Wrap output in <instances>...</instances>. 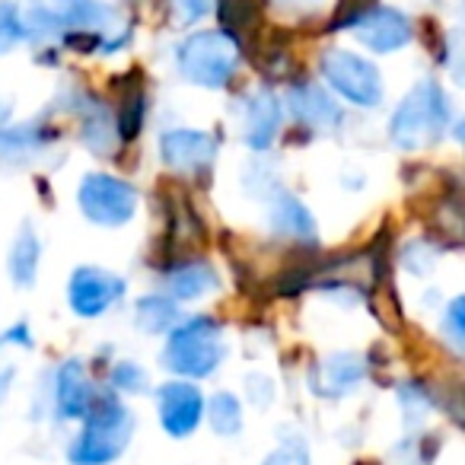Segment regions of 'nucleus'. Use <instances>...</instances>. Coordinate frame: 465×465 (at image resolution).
Listing matches in <instances>:
<instances>
[{
  "label": "nucleus",
  "mask_w": 465,
  "mask_h": 465,
  "mask_svg": "<svg viewBox=\"0 0 465 465\" xmlns=\"http://www.w3.org/2000/svg\"><path fill=\"white\" fill-rule=\"evenodd\" d=\"M134 430L131 411L115 395H96L90 411L84 414V430L71 446L74 465H109L124 452Z\"/></svg>",
  "instance_id": "obj_1"
},
{
  "label": "nucleus",
  "mask_w": 465,
  "mask_h": 465,
  "mask_svg": "<svg viewBox=\"0 0 465 465\" xmlns=\"http://www.w3.org/2000/svg\"><path fill=\"white\" fill-rule=\"evenodd\" d=\"M450 124V103L433 80H420L395 109L389 137L401 150H424L443 137Z\"/></svg>",
  "instance_id": "obj_2"
},
{
  "label": "nucleus",
  "mask_w": 465,
  "mask_h": 465,
  "mask_svg": "<svg viewBox=\"0 0 465 465\" xmlns=\"http://www.w3.org/2000/svg\"><path fill=\"white\" fill-rule=\"evenodd\" d=\"M226 354L223 325L211 316H194L175 325L163 351V367L188 380H204L220 367Z\"/></svg>",
  "instance_id": "obj_3"
},
{
  "label": "nucleus",
  "mask_w": 465,
  "mask_h": 465,
  "mask_svg": "<svg viewBox=\"0 0 465 465\" xmlns=\"http://www.w3.org/2000/svg\"><path fill=\"white\" fill-rule=\"evenodd\" d=\"M175 64L188 84L220 90L240 67V42L226 33H194L175 48Z\"/></svg>",
  "instance_id": "obj_4"
},
{
  "label": "nucleus",
  "mask_w": 465,
  "mask_h": 465,
  "mask_svg": "<svg viewBox=\"0 0 465 465\" xmlns=\"http://www.w3.org/2000/svg\"><path fill=\"white\" fill-rule=\"evenodd\" d=\"M77 204L86 220L99 226H122L134 217L137 211V192L124 179L109 173H90L84 175L77 188Z\"/></svg>",
  "instance_id": "obj_5"
},
{
  "label": "nucleus",
  "mask_w": 465,
  "mask_h": 465,
  "mask_svg": "<svg viewBox=\"0 0 465 465\" xmlns=\"http://www.w3.org/2000/svg\"><path fill=\"white\" fill-rule=\"evenodd\" d=\"M61 29H71V35H84L90 45L103 48V52H118L131 39L124 20L103 0H67L61 10ZM84 39L74 42L80 45Z\"/></svg>",
  "instance_id": "obj_6"
},
{
  "label": "nucleus",
  "mask_w": 465,
  "mask_h": 465,
  "mask_svg": "<svg viewBox=\"0 0 465 465\" xmlns=\"http://www.w3.org/2000/svg\"><path fill=\"white\" fill-rule=\"evenodd\" d=\"M322 77L329 80V86L344 96L348 103L363 105V109H373L382 99V80L370 61H363L354 52H341V48H331L322 54Z\"/></svg>",
  "instance_id": "obj_7"
},
{
  "label": "nucleus",
  "mask_w": 465,
  "mask_h": 465,
  "mask_svg": "<svg viewBox=\"0 0 465 465\" xmlns=\"http://www.w3.org/2000/svg\"><path fill=\"white\" fill-rule=\"evenodd\" d=\"M160 156L173 173L194 179V175H204L217 160V137L194 128L166 131L160 137Z\"/></svg>",
  "instance_id": "obj_8"
},
{
  "label": "nucleus",
  "mask_w": 465,
  "mask_h": 465,
  "mask_svg": "<svg viewBox=\"0 0 465 465\" xmlns=\"http://www.w3.org/2000/svg\"><path fill=\"white\" fill-rule=\"evenodd\" d=\"M124 297V281L115 272H105V268H77L71 274V287H67V300H71V310L84 319H96L105 310L118 303Z\"/></svg>",
  "instance_id": "obj_9"
},
{
  "label": "nucleus",
  "mask_w": 465,
  "mask_h": 465,
  "mask_svg": "<svg viewBox=\"0 0 465 465\" xmlns=\"http://www.w3.org/2000/svg\"><path fill=\"white\" fill-rule=\"evenodd\" d=\"M156 408H160V424L169 437H192L194 427L204 418V399L192 382H166L156 392Z\"/></svg>",
  "instance_id": "obj_10"
},
{
  "label": "nucleus",
  "mask_w": 465,
  "mask_h": 465,
  "mask_svg": "<svg viewBox=\"0 0 465 465\" xmlns=\"http://www.w3.org/2000/svg\"><path fill=\"white\" fill-rule=\"evenodd\" d=\"M354 35L370 52L389 54L411 42V23H408L405 14L392 7H370L354 20Z\"/></svg>",
  "instance_id": "obj_11"
},
{
  "label": "nucleus",
  "mask_w": 465,
  "mask_h": 465,
  "mask_svg": "<svg viewBox=\"0 0 465 465\" xmlns=\"http://www.w3.org/2000/svg\"><path fill=\"white\" fill-rule=\"evenodd\" d=\"M281 128V103L272 90H259L242 105V141L255 150L272 147Z\"/></svg>",
  "instance_id": "obj_12"
},
{
  "label": "nucleus",
  "mask_w": 465,
  "mask_h": 465,
  "mask_svg": "<svg viewBox=\"0 0 465 465\" xmlns=\"http://www.w3.org/2000/svg\"><path fill=\"white\" fill-rule=\"evenodd\" d=\"M287 105H291L293 118L303 122L312 131H331L341 124V109L335 105V99L316 84H297L287 93Z\"/></svg>",
  "instance_id": "obj_13"
},
{
  "label": "nucleus",
  "mask_w": 465,
  "mask_h": 465,
  "mask_svg": "<svg viewBox=\"0 0 465 465\" xmlns=\"http://www.w3.org/2000/svg\"><path fill=\"white\" fill-rule=\"evenodd\" d=\"M96 401V386L80 361H67L54 376V405L61 418H84Z\"/></svg>",
  "instance_id": "obj_14"
},
{
  "label": "nucleus",
  "mask_w": 465,
  "mask_h": 465,
  "mask_svg": "<svg viewBox=\"0 0 465 465\" xmlns=\"http://www.w3.org/2000/svg\"><path fill=\"white\" fill-rule=\"evenodd\" d=\"M80 137L84 143L99 156H112L122 143V131H118V118L112 109L99 99L86 96L80 103Z\"/></svg>",
  "instance_id": "obj_15"
},
{
  "label": "nucleus",
  "mask_w": 465,
  "mask_h": 465,
  "mask_svg": "<svg viewBox=\"0 0 465 465\" xmlns=\"http://www.w3.org/2000/svg\"><path fill=\"white\" fill-rule=\"evenodd\" d=\"M363 380V361L357 354H331L316 367V373H310V386L322 399H335L344 395L348 389H354Z\"/></svg>",
  "instance_id": "obj_16"
},
{
  "label": "nucleus",
  "mask_w": 465,
  "mask_h": 465,
  "mask_svg": "<svg viewBox=\"0 0 465 465\" xmlns=\"http://www.w3.org/2000/svg\"><path fill=\"white\" fill-rule=\"evenodd\" d=\"M272 230L293 242H316V220L293 194H278L272 204Z\"/></svg>",
  "instance_id": "obj_17"
},
{
  "label": "nucleus",
  "mask_w": 465,
  "mask_h": 465,
  "mask_svg": "<svg viewBox=\"0 0 465 465\" xmlns=\"http://www.w3.org/2000/svg\"><path fill=\"white\" fill-rule=\"evenodd\" d=\"M166 287L173 291L175 300H198L204 293L217 291L220 278L207 262H182V265H175L169 272Z\"/></svg>",
  "instance_id": "obj_18"
},
{
  "label": "nucleus",
  "mask_w": 465,
  "mask_h": 465,
  "mask_svg": "<svg viewBox=\"0 0 465 465\" xmlns=\"http://www.w3.org/2000/svg\"><path fill=\"white\" fill-rule=\"evenodd\" d=\"M39 255H42V242L35 236L33 226H23V232L14 240L10 249V278L16 287H33L35 274H39Z\"/></svg>",
  "instance_id": "obj_19"
},
{
  "label": "nucleus",
  "mask_w": 465,
  "mask_h": 465,
  "mask_svg": "<svg viewBox=\"0 0 465 465\" xmlns=\"http://www.w3.org/2000/svg\"><path fill=\"white\" fill-rule=\"evenodd\" d=\"M52 131L45 124H20V128L0 131V156H26L42 150L48 141H52Z\"/></svg>",
  "instance_id": "obj_20"
},
{
  "label": "nucleus",
  "mask_w": 465,
  "mask_h": 465,
  "mask_svg": "<svg viewBox=\"0 0 465 465\" xmlns=\"http://www.w3.org/2000/svg\"><path fill=\"white\" fill-rule=\"evenodd\" d=\"M175 319H179L175 303L169 297H160V293H153V297H143L141 303H137V310H134V322L141 325L143 331H150V335H160V331L173 329Z\"/></svg>",
  "instance_id": "obj_21"
},
{
  "label": "nucleus",
  "mask_w": 465,
  "mask_h": 465,
  "mask_svg": "<svg viewBox=\"0 0 465 465\" xmlns=\"http://www.w3.org/2000/svg\"><path fill=\"white\" fill-rule=\"evenodd\" d=\"M207 420H211V430L220 433V437H236L242 430L240 399L230 392H217L207 405Z\"/></svg>",
  "instance_id": "obj_22"
},
{
  "label": "nucleus",
  "mask_w": 465,
  "mask_h": 465,
  "mask_svg": "<svg viewBox=\"0 0 465 465\" xmlns=\"http://www.w3.org/2000/svg\"><path fill=\"white\" fill-rule=\"evenodd\" d=\"M220 20L236 33H246L259 20V7L255 0H220Z\"/></svg>",
  "instance_id": "obj_23"
},
{
  "label": "nucleus",
  "mask_w": 465,
  "mask_h": 465,
  "mask_svg": "<svg viewBox=\"0 0 465 465\" xmlns=\"http://www.w3.org/2000/svg\"><path fill=\"white\" fill-rule=\"evenodd\" d=\"M23 39V16L16 10V4L0 0V54L14 52Z\"/></svg>",
  "instance_id": "obj_24"
},
{
  "label": "nucleus",
  "mask_w": 465,
  "mask_h": 465,
  "mask_svg": "<svg viewBox=\"0 0 465 465\" xmlns=\"http://www.w3.org/2000/svg\"><path fill=\"white\" fill-rule=\"evenodd\" d=\"M141 122H143V90L137 86V90H131L128 96H124V112H122V118H118L122 141L134 137L137 131H141Z\"/></svg>",
  "instance_id": "obj_25"
},
{
  "label": "nucleus",
  "mask_w": 465,
  "mask_h": 465,
  "mask_svg": "<svg viewBox=\"0 0 465 465\" xmlns=\"http://www.w3.org/2000/svg\"><path fill=\"white\" fill-rule=\"evenodd\" d=\"M112 386L118 389V392H143L147 389V373H143L141 363H115V370H112Z\"/></svg>",
  "instance_id": "obj_26"
},
{
  "label": "nucleus",
  "mask_w": 465,
  "mask_h": 465,
  "mask_svg": "<svg viewBox=\"0 0 465 465\" xmlns=\"http://www.w3.org/2000/svg\"><path fill=\"white\" fill-rule=\"evenodd\" d=\"M166 4H169V10H173V20L179 23V26H192V23L204 20L213 7V0H166Z\"/></svg>",
  "instance_id": "obj_27"
},
{
  "label": "nucleus",
  "mask_w": 465,
  "mask_h": 465,
  "mask_svg": "<svg viewBox=\"0 0 465 465\" xmlns=\"http://www.w3.org/2000/svg\"><path fill=\"white\" fill-rule=\"evenodd\" d=\"M262 465H310V450L303 440H284Z\"/></svg>",
  "instance_id": "obj_28"
},
{
  "label": "nucleus",
  "mask_w": 465,
  "mask_h": 465,
  "mask_svg": "<svg viewBox=\"0 0 465 465\" xmlns=\"http://www.w3.org/2000/svg\"><path fill=\"white\" fill-rule=\"evenodd\" d=\"M462 319H465V300L456 297L450 303V310H446V331H450V338H452V344H456V348H462V338H465Z\"/></svg>",
  "instance_id": "obj_29"
},
{
  "label": "nucleus",
  "mask_w": 465,
  "mask_h": 465,
  "mask_svg": "<svg viewBox=\"0 0 465 465\" xmlns=\"http://www.w3.org/2000/svg\"><path fill=\"white\" fill-rule=\"evenodd\" d=\"M0 344H16V348H33V331H29L26 322L14 325V329H7L4 335H0Z\"/></svg>",
  "instance_id": "obj_30"
},
{
  "label": "nucleus",
  "mask_w": 465,
  "mask_h": 465,
  "mask_svg": "<svg viewBox=\"0 0 465 465\" xmlns=\"http://www.w3.org/2000/svg\"><path fill=\"white\" fill-rule=\"evenodd\" d=\"M249 386H255V392H252L255 405H272V399H274V395H272V382L262 380V386H259V380L252 376V380H249Z\"/></svg>",
  "instance_id": "obj_31"
},
{
  "label": "nucleus",
  "mask_w": 465,
  "mask_h": 465,
  "mask_svg": "<svg viewBox=\"0 0 465 465\" xmlns=\"http://www.w3.org/2000/svg\"><path fill=\"white\" fill-rule=\"evenodd\" d=\"M281 7H291V10H312V7H319L322 0H278Z\"/></svg>",
  "instance_id": "obj_32"
},
{
  "label": "nucleus",
  "mask_w": 465,
  "mask_h": 465,
  "mask_svg": "<svg viewBox=\"0 0 465 465\" xmlns=\"http://www.w3.org/2000/svg\"><path fill=\"white\" fill-rule=\"evenodd\" d=\"M10 382H14V370H4V373H0V401H4V395H7Z\"/></svg>",
  "instance_id": "obj_33"
},
{
  "label": "nucleus",
  "mask_w": 465,
  "mask_h": 465,
  "mask_svg": "<svg viewBox=\"0 0 465 465\" xmlns=\"http://www.w3.org/2000/svg\"><path fill=\"white\" fill-rule=\"evenodd\" d=\"M58 4H64V0H33V7H48V10H58Z\"/></svg>",
  "instance_id": "obj_34"
},
{
  "label": "nucleus",
  "mask_w": 465,
  "mask_h": 465,
  "mask_svg": "<svg viewBox=\"0 0 465 465\" xmlns=\"http://www.w3.org/2000/svg\"><path fill=\"white\" fill-rule=\"evenodd\" d=\"M10 118V103H4V99H0V124L7 122Z\"/></svg>",
  "instance_id": "obj_35"
}]
</instances>
